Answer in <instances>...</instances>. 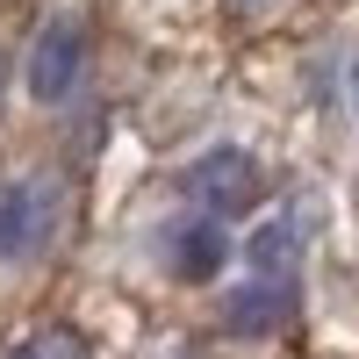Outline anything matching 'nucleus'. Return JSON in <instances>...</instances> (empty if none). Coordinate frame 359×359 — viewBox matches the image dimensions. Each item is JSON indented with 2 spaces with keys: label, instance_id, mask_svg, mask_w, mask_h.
I'll use <instances>...</instances> for the list:
<instances>
[{
  "label": "nucleus",
  "instance_id": "f257e3e1",
  "mask_svg": "<svg viewBox=\"0 0 359 359\" xmlns=\"http://www.w3.org/2000/svg\"><path fill=\"white\" fill-rule=\"evenodd\" d=\"M187 194L208 208V216H230V208H245L252 194H259V165L245 158V151H208V158H194V172H187Z\"/></svg>",
  "mask_w": 359,
  "mask_h": 359
},
{
  "label": "nucleus",
  "instance_id": "f03ea898",
  "mask_svg": "<svg viewBox=\"0 0 359 359\" xmlns=\"http://www.w3.org/2000/svg\"><path fill=\"white\" fill-rule=\"evenodd\" d=\"M43 237H50V187H36V180L0 187V259L36 252Z\"/></svg>",
  "mask_w": 359,
  "mask_h": 359
},
{
  "label": "nucleus",
  "instance_id": "7ed1b4c3",
  "mask_svg": "<svg viewBox=\"0 0 359 359\" xmlns=\"http://www.w3.org/2000/svg\"><path fill=\"white\" fill-rule=\"evenodd\" d=\"M79 22H50L36 50H29V94L36 101H65L72 94V79H79Z\"/></svg>",
  "mask_w": 359,
  "mask_h": 359
},
{
  "label": "nucleus",
  "instance_id": "20e7f679",
  "mask_svg": "<svg viewBox=\"0 0 359 359\" xmlns=\"http://www.w3.org/2000/svg\"><path fill=\"white\" fill-rule=\"evenodd\" d=\"M294 309V273H252V287L230 302L237 331H273V323Z\"/></svg>",
  "mask_w": 359,
  "mask_h": 359
},
{
  "label": "nucleus",
  "instance_id": "39448f33",
  "mask_svg": "<svg viewBox=\"0 0 359 359\" xmlns=\"http://www.w3.org/2000/svg\"><path fill=\"white\" fill-rule=\"evenodd\" d=\"M180 237V245H172V266H180V273H187V280H208V273H216V266H223V223L216 216H194V223H180L172 230Z\"/></svg>",
  "mask_w": 359,
  "mask_h": 359
},
{
  "label": "nucleus",
  "instance_id": "423d86ee",
  "mask_svg": "<svg viewBox=\"0 0 359 359\" xmlns=\"http://www.w3.org/2000/svg\"><path fill=\"white\" fill-rule=\"evenodd\" d=\"M252 273H294V223H266L252 237Z\"/></svg>",
  "mask_w": 359,
  "mask_h": 359
},
{
  "label": "nucleus",
  "instance_id": "0eeeda50",
  "mask_svg": "<svg viewBox=\"0 0 359 359\" xmlns=\"http://www.w3.org/2000/svg\"><path fill=\"white\" fill-rule=\"evenodd\" d=\"M15 359H86V345H79L72 331H43V338H29Z\"/></svg>",
  "mask_w": 359,
  "mask_h": 359
}]
</instances>
